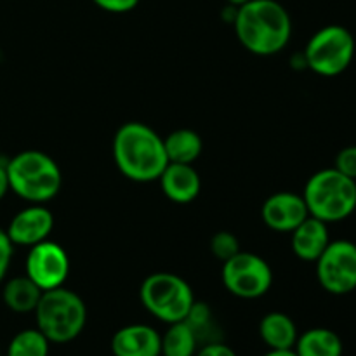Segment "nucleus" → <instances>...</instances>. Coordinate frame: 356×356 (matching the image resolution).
I'll return each mask as SVG.
<instances>
[{
    "label": "nucleus",
    "mask_w": 356,
    "mask_h": 356,
    "mask_svg": "<svg viewBox=\"0 0 356 356\" xmlns=\"http://www.w3.org/2000/svg\"><path fill=\"white\" fill-rule=\"evenodd\" d=\"M291 235L292 250L299 259L306 263H315L330 243L329 225L312 216L305 219Z\"/></svg>",
    "instance_id": "obj_15"
},
{
    "label": "nucleus",
    "mask_w": 356,
    "mask_h": 356,
    "mask_svg": "<svg viewBox=\"0 0 356 356\" xmlns=\"http://www.w3.org/2000/svg\"><path fill=\"white\" fill-rule=\"evenodd\" d=\"M302 198L312 218L327 225L341 222L356 211V181L330 167L306 181Z\"/></svg>",
    "instance_id": "obj_5"
},
{
    "label": "nucleus",
    "mask_w": 356,
    "mask_h": 356,
    "mask_svg": "<svg viewBox=\"0 0 356 356\" xmlns=\"http://www.w3.org/2000/svg\"><path fill=\"white\" fill-rule=\"evenodd\" d=\"M334 169L356 181V145L346 146L336 155Z\"/></svg>",
    "instance_id": "obj_24"
},
{
    "label": "nucleus",
    "mask_w": 356,
    "mask_h": 356,
    "mask_svg": "<svg viewBox=\"0 0 356 356\" xmlns=\"http://www.w3.org/2000/svg\"><path fill=\"white\" fill-rule=\"evenodd\" d=\"M355 52L356 42L353 33L343 24H327L312 35L302 58L306 68L316 75L337 76L350 68Z\"/></svg>",
    "instance_id": "obj_7"
},
{
    "label": "nucleus",
    "mask_w": 356,
    "mask_h": 356,
    "mask_svg": "<svg viewBox=\"0 0 356 356\" xmlns=\"http://www.w3.org/2000/svg\"><path fill=\"white\" fill-rule=\"evenodd\" d=\"M236 38L256 56H275L292 37L289 10L277 0H249L236 7L233 17Z\"/></svg>",
    "instance_id": "obj_1"
},
{
    "label": "nucleus",
    "mask_w": 356,
    "mask_h": 356,
    "mask_svg": "<svg viewBox=\"0 0 356 356\" xmlns=\"http://www.w3.org/2000/svg\"><path fill=\"white\" fill-rule=\"evenodd\" d=\"M9 191H10V186H9V177H7L6 163L0 162V200H3V197H6Z\"/></svg>",
    "instance_id": "obj_28"
},
{
    "label": "nucleus",
    "mask_w": 356,
    "mask_h": 356,
    "mask_svg": "<svg viewBox=\"0 0 356 356\" xmlns=\"http://www.w3.org/2000/svg\"><path fill=\"white\" fill-rule=\"evenodd\" d=\"M263 356H298L294 350H270Z\"/></svg>",
    "instance_id": "obj_29"
},
{
    "label": "nucleus",
    "mask_w": 356,
    "mask_h": 356,
    "mask_svg": "<svg viewBox=\"0 0 356 356\" xmlns=\"http://www.w3.org/2000/svg\"><path fill=\"white\" fill-rule=\"evenodd\" d=\"M226 2H228L229 6H233V7H240V6H242V3L249 2V0H226Z\"/></svg>",
    "instance_id": "obj_30"
},
{
    "label": "nucleus",
    "mask_w": 356,
    "mask_h": 356,
    "mask_svg": "<svg viewBox=\"0 0 356 356\" xmlns=\"http://www.w3.org/2000/svg\"><path fill=\"white\" fill-rule=\"evenodd\" d=\"M163 148L169 163H193L204 149L200 134L191 129H177L163 138Z\"/></svg>",
    "instance_id": "obj_19"
},
{
    "label": "nucleus",
    "mask_w": 356,
    "mask_h": 356,
    "mask_svg": "<svg viewBox=\"0 0 356 356\" xmlns=\"http://www.w3.org/2000/svg\"><path fill=\"white\" fill-rule=\"evenodd\" d=\"M320 287L332 296L356 291V243L351 240H330L315 261Z\"/></svg>",
    "instance_id": "obj_9"
},
{
    "label": "nucleus",
    "mask_w": 356,
    "mask_h": 356,
    "mask_svg": "<svg viewBox=\"0 0 356 356\" xmlns=\"http://www.w3.org/2000/svg\"><path fill=\"white\" fill-rule=\"evenodd\" d=\"M139 299L149 315L167 325L186 320L195 305L193 289L184 278L174 273H153L146 277L139 289Z\"/></svg>",
    "instance_id": "obj_6"
},
{
    "label": "nucleus",
    "mask_w": 356,
    "mask_h": 356,
    "mask_svg": "<svg viewBox=\"0 0 356 356\" xmlns=\"http://www.w3.org/2000/svg\"><path fill=\"white\" fill-rule=\"evenodd\" d=\"M294 351L298 356H343L344 346L334 330L315 327L299 334Z\"/></svg>",
    "instance_id": "obj_17"
},
{
    "label": "nucleus",
    "mask_w": 356,
    "mask_h": 356,
    "mask_svg": "<svg viewBox=\"0 0 356 356\" xmlns=\"http://www.w3.org/2000/svg\"><path fill=\"white\" fill-rule=\"evenodd\" d=\"M13 256H14L13 242H10L9 236H7L6 229L0 228V284H2L7 271H9Z\"/></svg>",
    "instance_id": "obj_25"
},
{
    "label": "nucleus",
    "mask_w": 356,
    "mask_h": 356,
    "mask_svg": "<svg viewBox=\"0 0 356 356\" xmlns=\"http://www.w3.org/2000/svg\"><path fill=\"white\" fill-rule=\"evenodd\" d=\"M99 9L111 14H125L134 10L141 0H92Z\"/></svg>",
    "instance_id": "obj_26"
},
{
    "label": "nucleus",
    "mask_w": 356,
    "mask_h": 356,
    "mask_svg": "<svg viewBox=\"0 0 356 356\" xmlns=\"http://www.w3.org/2000/svg\"><path fill=\"white\" fill-rule=\"evenodd\" d=\"M195 356H236V353L228 346V344L219 343V341H212V343H207L205 346L198 348Z\"/></svg>",
    "instance_id": "obj_27"
},
{
    "label": "nucleus",
    "mask_w": 356,
    "mask_h": 356,
    "mask_svg": "<svg viewBox=\"0 0 356 356\" xmlns=\"http://www.w3.org/2000/svg\"><path fill=\"white\" fill-rule=\"evenodd\" d=\"M0 356H2V353H0Z\"/></svg>",
    "instance_id": "obj_31"
},
{
    "label": "nucleus",
    "mask_w": 356,
    "mask_h": 356,
    "mask_svg": "<svg viewBox=\"0 0 356 356\" xmlns=\"http://www.w3.org/2000/svg\"><path fill=\"white\" fill-rule=\"evenodd\" d=\"M294 320L282 312H271L259 322V337L270 350H294L298 341Z\"/></svg>",
    "instance_id": "obj_16"
},
{
    "label": "nucleus",
    "mask_w": 356,
    "mask_h": 356,
    "mask_svg": "<svg viewBox=\"0 0 356 356\" xmlns=\"http://www.w3.org/2000/svg\"><path fill=\"white\" fill-rule=\"evenodd\" d=\"M33 313L37 329L51 344L72 343L86 329V302L76 292L65 289V285L42 292Z\"/></svg>",
    "instance_id": "obj_4"
},
{
    "label": "nucleus",
    "mask_w": 356,
    "mask_h": 356,
    "mask_svg": "<svg viewBox=\"0 0 356 356\" xmlns=\"http://www.w3.org/2000/svg\"><path fill=\"white\" fill-rule=\"evenodd\" d=\"M54 229V216L45 205L31 204L10 219L6 233L13 245L33 247L44 242Z\"/></svg>",
    "instance_id": "obj_11"
},
{
    "label": "nucleus",
    "mask_w": 356,
    "mask_h": 356,
    "mask_svg": "<svg viewBox=\"0 0 356 356\" xmlns=\"http://www.w3.org/2000/svg\"><path fill=\"white\" fill-rule=\"evenodd\" d=\"M355 243H356V242H355Z\"/></svg>",
    "instance_id": "obj_32"
},
{
    "label": "nucleus",
    "mask_w": 356,
    "mask_h": 356,
    "mask_svg": "<svg viewBox=\"0 0 356 356\" xmlns=\"http://www.w3.org/2000/svg\"><path fill=\"white\" fill-rule=\"evenodd\" d=\"M113 160L117 169L134 183L159 181L167 167L163 138L143 122H127L113 138Z\"/></svg>",
    "instance_id": "obj_2"
},
{
    "label": "nucleus",
    "mask_w": 356,
    "mask_h": 356,
    "mask_svg": "<svg viewBox=\"0 0 356 356\" xmlns=\"http://www.w3.org/2000/svg\"><path fill=\"white\" fill-rule=\"evenodd\" d=\"M51 343L38 329H24L10 339L7 356H49Z\"/></svg>",
    "instance_id": "obj_21"
},
{
    "label": "nucleus",
    "mask_w": 356,
    "mask_h": 356,
    "mask_svg": "<svg viewBox=\"0 0 356 356\" xmlns=\"http://www.w3.org/2000/svg\"><path fill=\"white\" fill-rule=\"evenodd\" d=\"M159 183L163 195L174 204H190L202 190L200 176L190 163H167Z\"/></svg>",
    "instance_id": "obj_14"
},
{
    "label": "nucleus",
    "mask_w": 356,
    "mask_h": 356,
    "mask_svg": "<svg viewBox=\"0 0 356 356\" xmlns=\"http://www.w3.org/2000/svg\"><path fill=\"white\" fill-rule=\"evenodd\" d=\"M198 344L200 341L186 320L170 323L162 336V356H195Z\"/></svg>",
    "instance_id": "obj_20"
},
{
    "label": "nucleus",
    "mask_w": 356,
    "mask_h": 356,
    "mask_svg": "<svg viewBox=\"0 0 356 356\" xmlns=\"http://www.w3.org/2000/svg\"><path fill=\"white\" fill-rule=\"evenodd\" d=\"M221 277L226 291L240 299L263 298L273 284V271L266 259L242 250L222 263Z\"/></svg>",
    "instance_id": "obj_8"
},
{
    "label": "nucleus",
    "mask_w": 356,
    "mask_h": 356,
    "mask_svg": "<svg viewBox=\"0 0 356 356\" xmlns=\"http://www.w3.org/2000/svg\"><path fill=\"white\" fill-rule=\"evenodd\" d=\"M264 225L278 233H292L309 218L302 195L294 191H278L268 197L261 207Z\"/></svg>",
    "instance_id": "obj_12"
},
{
    "label": "nucleus",
    "mask_w": 356,
    "mask_h": 356,
    "mask_svg": "<svg viewBox=\"0 0 356 356\" xmlns=\"http://www.w3.org/2000/svg\"><path fill=\"white\" fill-rule=\"evenodd\" d=\"M24 268H26V277L42 292L63 287L70 275L68 252L58 242L47 238L30 247Z\"/></svg>",
    "instance_id": "obj_10"
},
{
    "label": "nucleus",
    "mask_w": 356,
    "mask_h": 356,
    "mask_svg": "<svg viewBox=\"0 0 356 356\" xmlns=\"http://www.w3.org/2000/svg\"><path fill=\"white\" fill-rule=\"evenodd\" d=\"M186 322L190 323L191 329L195 330L198 341L202 339L204 332L207 334L209 330L214 327V320H212L211 308H209L205 302H200V301H195V305L191 306L190 313H188V316H186Z\"/></svg>",
    "instance_id": "obj_22"
},
{
    "label": "nucleus",
    "mask_w": 356,
    "mask_h": 356,
    "mask_svg": "<svg viewBox=\"0 0 356 356\" xmlns=\"http://www.w3.org/2000/svg\"><path fill=\"white\" fill-rule=\"evenodd\" d=\"M211 250L219 261L225 263L226 259L240 252V242L233 233L218 232L211 240Z\"/></svg>",
    "instance_id": "obj_23"
},
{
    "label": "nucleus",
    "mask_w": 356,
    "mask_h": 356,
    "mask_svg": "<svg viewBox=\"0 0 356 356\" xmlns=\"http://www.w3.org/2000/svg\"><path fill=\"white\" fill-rule=\"evenodd\" d=\"M9 186L14 195L30 204H45L59 193L61 169L40 149H24L6 162Z\"/></svg>",
    "instance_id": "obj_3"
},
{
    "label": "nucleus",
    "mask_w": 356,
    "mask_h": 356,
    "mask_svg": "<svg viewBox=\"0 0 356 356\" xmlns=\"http://www.w3.org/2000/svg\"><path fill=\"white\" fill-rule=\"evenodd\" d=\"M113 356H162V334L146 323H131L111 337Z\"/></svg>",
    "instance_id": "obj_13"
},
{
    "label": "nucleus",
    "mask_w": 356,
    "mask_h": 356,
    "mask_svg": "<svg viewBox=\"0 0 356 356\" xmlns=\"http://www.w3.org/2000/svg\"><path fill=\"white\" fill-rule=\"evenodd\" d=\"M42 291L26 277H14L6 282L2 289V299L3 305L14 313H33L37 308L38 301H40Z\"/></svg>",
    "instance_id": "obj_18"
}]
</instances>
